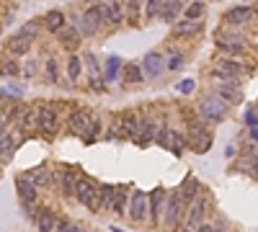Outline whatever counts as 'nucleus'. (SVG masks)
Listing matches in <instances>:
<instances>
[{"label": "nucleus", "instance_id": "1", "mask_svg": "<svg viewBox=\"0 0 258 232\" xmlns=\"http://www.w3.org/2000/svg\"><path fill=\"white\" fill-rule=\"evenodd\" d=\"M72 194L78 196V201H80V204H85L88 209H93V212L101 209L98 189H96V186L90 183L88 178H75V189H72Z\"/></svg>", "mask_w": 258, "mask_h": 232}, {"label": "nucleus", "instance_id": "2", "mask_svg": "<svg viewBox=\"0 0 258 232\" xmlns=\"http://www.w3.org/2000/svg\"><path fill=\"white\" fill-rule=\"evenodd\" d=\"M199 114H202V121H222L225 114H227V106L217 98V96H207L199 106Z\"/></svg>", "mask_w": 258, "mask_h": 232}, {"label": "nucleus", "instance_id": "3", "mask_svg": "<svg viewBox=\"0 0 258 232\" xmlns=\"http://www.w3.org/2000/svg\"><path fill=\"white\" fill-rule=\"evenodd\" d=\"M36 114H39V129L44 134H54L59 129V119H57L54 106H39Z\"/></svg>", "mask_w": 258, "mask_h": 232}, {"label": "nucleus", "instance_id": "4", "mask_svg": "<svg viewBox=\"0 0 258 232\" xmlns=\"http://www.w3.org/2000/svg\"><path fill=\"white\" fill-rule=\"evenodd\" d=\"M204 212H207V199H204V196H196L191 204H189V220H186V230H189V232H194L196 227L202 225Z\"/></svg>", "mask_w": 258, "mask_h": 232}, {"label": "nucleus", "instance_id": "5", "mask_svg": "<svg viewBox=\"0 0 258 232\" xmlns=\"http://www.w3.org/2000/svg\"><path fill=\"white\" fill-rule=\"evenodd\" d=\"M215 96L225 103V106H230V103H240L243 101V93L238 88L235 80H222V85H217V93Z\"/></svg>", "mask_w": 258, "mask_h": 232}, {"label": "nucleus", "instance_id": "6", "mask_svg": "<svg viewBox=\"0 0 258 232\" xmlns=\"http://www.w3.org/2000/svg\"><path fill=\"white\" fill-rule=\"evenodd\" d=\"M163 65H165V59H163V54H160V52H147V54H145V59H142V65H140L142 77H145V75H147V77L160 75V72H163Z\"/></svg>", "mask_w": 258, "mask_h": 232}, {"label": "nucleus", "instance_id": "7", "mask_svg": "<svg viewBox=\"0 0 258 232\" xmlns=\"http://www.w3.org/2000/svg\"><path fill=\"white\" fill-rule=\"evenodd\" d=\"M253 18V8L251 5H235L225 13V23L227 26H243Z\"/></svg>", "mask_w": 258, "mask_h": 232}, {"label": "nucleus", "instance_id": "8", "mask_svg": "<svg viewBox=\"0 0 258 232\" xmlns=\"http://www.w3.org/2000/svg\"><path fill=\"white\" fill-rule=\"evenodd\" d=\"M129 217H132L134 222H142L145 217H147V194H145V191H134V194H132Z\"/></svg>", "mask_w": 258, "mask_h": 232}, {"label": "nucleus", "instance_id": "9", "mask_svg": "<svg viewBox=\"0 0 258 232\" xmlns=\"http://www.w3.org/2000/svg\"><path fill=\"white\" fill-rule=\"evenodd\" d=\"M215 72L220 77H225V80H235V77L243 75V65L235 59H220L217 65H215Z\"/></svg>", "mask_w": 258, "mask_h": 232}, {"label": "nucleus", "instance_id": "10", "mask_svg": "<svg viewBox=\"0 0 258 232\" xmlns=\"http://www.w3.org/2000/svg\"><path fill=\"white\" fill-rule=\"evenodd\" d=\"M80 26H78V34L83 31L85 36H90V34H96L98 31V26H101V21H98V15H96V10L93 8H88V10H83V15H80Z\"/></svg>", "mask_w": 258, "mask_h": 232}, {"label": "nucleus", "instance_id": "11", "mask_svg": "<svg viewBox=\"0 0 258 232\" xmlns=\"http://www.w3.org/2000/svg\"><path fill=\"white\" fill-rule=\"evenodd\" d=\"M181 212H184V201H181L178 194H171V201H168V212H165V222H168L171 227L178 225V217Z\"/></svg>", "mask_w": 258, "mask_h": 232}, {"label": "nucleus", "instance_id": "12", "mask_svg": "<svg viewBox=\"0 0 258 232\" xmlns=\"http://www.w3.org/2000/svg\"><path fill=\"white\" fill-rule=\"evenodd\" d=\"M70 129H72L75 134L85 137V134H88V129H90V116H88V114H83V111H75V114L70 116Z\"/></svg>", "mask_w": 258, "mask_h": 232}, {"label": "nucleus", "instance_id": "13", "mask_svg": "<svg viewBox=\"0 0 258 232\" xmlns=\"http://www.w3.org/2000/svg\"><path fill=\"white\" fill-rule=\"evenodd\" d=\"M83 59L88 62V72H90V85H93L96 90H101V88H103V80H101V67H98L96 57L90 54V52H85V54H83Z\"/></svg>", "mask_w": 258, "mask_h": 232}, {"label": "nucleus", "instance_id": "14", "mask_svg": "<svg viewBox=\"0 0 258 232\" xmlns=\"http://www.w3.org/2000/svg\"><path fill=\"white\" fill-rule=\"evenodd\" d=\"M57 36H59V44H65L67 49H75V46L80 44V34H78V28H75V26H65V28H59V31H57Z\"/></svg>", "mask_w": 258, "mask_h": 232}, {"label": "nucleus", "instance_id": "15", "mask_svg": "<svg viewBox=\"0 0 258 232\" xmlns=\"http://www.w3.org/2000/svg\"><path fill=\"white\" fill-rule=\"evenodd\" d=\"M23 181H28V183L34 186V189H47V186H49V176H47V168H34V170H28Z\"/></svg>", "mask_w": 258, "mask_h": 232}, {"label": "nucleus", "instance_id": "16", "mask_svg": "<svg viewBox=\"0 0 258 232\" xmlns=\"http://www.w3.org/2000/svg\"><path fill=\"white\" fill-rule=\"evenodd\" d=\"M16 127L23 132H34V129H39V114H36V108H28V111H23L21 114V121L16 124Z\"/></svg>", "mask_w": 258, "mask_h": 232}, {"label": "nucleus", "instance_id": "17", "mask_svg": "<svg viewBox=\"0 0 258 232\" xmlns=\"http://www.w3.org/2000/svg\"><path fill=\"white\" fill-rule=\"evenodd\" d=\"M163 201H165V191H163V189H155V191H153V196H147V209L153 212V220H160Z\"/></svg>", "mask_w": 258, "mask_h": 232}, {"label": "nucleus", "instance_id": "18", "mask_svg": "<svg viewBox=\"0 0 258 232\" xmlns=\"http://www.w3.org/2000/svg\"><path fill=\"white\" fill-rule=\"evenodd\" d=\"M181 8H184V3H181V0H173V3H163L160 5V18L165 21V23H171L173 18H176V15L181 13Z\"/></svg>", "mask_w": 258, "mask_h": 232}, {"label": "nucleus", "instance_id": "19", "mask_svg": "<svg viewBox=\"0 0 258 232\" xmlns=\"http://www.w3.org/2000/svg\"><path fill=\"white\" fill-rule=\"evenodd\" d=\"M44 26H47L49 31L65 28V13H62V10H49L47 15H44Z\"/></svg>", "mask_w": 258, "mask_h": 232}, {"label": "nucleus", "instance_id": "20", "mask_svg": "<svg viewBox=\"0 0 258 232\" xmlns=\"http://www.w3.org/2000/svg\"><path fill=\"white\" fill-rule=\"evenodd\" d=\"M18 196H21V201H23L26 207H31L34 201H36V189H34L28 181L21 178V181H18Z\"/></svg>", "mask_w": 258, "mask_h": 232}, {"label": "nucleus", "instance_id": "21", "mask_svg": "<svg viewBox=\"0 0 258 232\" xmlns=\"http://www.w3.org/2000/svg\"><path fill=\"white\" fill-rule=\"evenodd\" d=\"M155 132H158V127H155L153 121H140V129H137V142L145 147V145L150 142V139L155 137Z\"/></svg>", "mask_w": 258, "mask_h": 232}, {"label": "nucleus", "instance_id": "22", "mask_svg": "<svg viewBox=\"0 0 258 232\" xmlns=\"http://www.w3.org/2000/svg\"><path fill=\"white\" fill-rule=\"evenodd\" d=\"M119 67H121V59H119V57H109V59H106V72H103V77H101V80H103V83H111V80H116Z\"/></svg>", "mask_w": 258, "mask_h": 232}, {"label": "nucleus", "instance_id": "23", "mask_svg": "<svg viewBox=\"0 0 258 232\" xmlns=\"http://www.w3.org/2000/svg\"><path fill=\"white\" fill-rule=\"evenodd\" d=\"M196 191H199V183H196L194 178H189V181L184 183V189L178 191V196H181V201H186V204H191V201L196 199Z\"/></svg>", "mask_w": 258, "mask_h": 232}, {"label": "nucleus", "instance_id": "24", "mask_svg": "<svg viewBox=\"0 0 258 232\" xmlns=\"http://www.w3.org/2000/svg\"><path fill=\"white\" fill-rule=\"evenodd\" d=\"M8 49H10L13 54H26L28 49H31V41H28V39H23L21 34H16V36L10 39V44H8Z\"/></svg>", "mask_w": 258, "mask_h": 232}, {"label": "nucleus", "instance_id": "25", "mask_svg": "<svg viewBox=\"0 0 258 232\" xmlns=\"http://www.w3.org/2000/svg\"><path fill=\"white\" fill-rule=\"evenodd\" d=\"M106 10H109V23H121V21H124L127 8L121 3H106Z\"/></svg>", "mask_w": 258, "mask_h": 232}, {"label": "nucleus", "instance_id": "26", "mask_svg": "<svg viewBox=\"0 0 258 232\" xmlns=\"http://www.w3.org/2000/svg\"><path fill=\"white\" fill-rule=\"evenodd\" d=\"M80 65H83L80 57H70L67 59V77H70V83H78L80 80Z\"/></svg>", "mask_w": 258, "mask_h": 232}, {"label": "nucleus", "instance_id": "27", "mask_svg": "<svg viewBox=\"0 0 258 232\" xmlns=\"http://www.w3.org/2000/svg\"><path fill=\"white\" fill-rule=\"evenodd\" d=\"M36 222H39V232H52L57 220H54V214H52L49 209H44V212L39 214V220H36Z\"/></svg>", "mask_w": 258, "mask_h": 232}, {"label": "nucleus", "instance_id": "28", "mask_svg": "<svg viewBox=\"0 0 258 232\" xmlns=\"http://www.w3.org/2000/svg\"><path fill=\"white\" fill-rule=\"evenodd\" d=\"M114 191H116V186H101V189H98L101 209H111V201H114Z\"/></svg>", "mask_w": 258, "mask_h": 232}, {"label": "nucleus", "instance_id": "29", "mask_svg": "<svg viewBox=\"0 0 258 232\" xmlns=\"http://www.w3.org/2000/svg\"><path fill=\"white\" fill-rule=\"evenodd\" d=\"M121 127H124V134L127 137H137V129H140V121L134 114H124V121H121Z\"/></svg>", "mask_w": 258, "mask_h": 232}, {"label": "nucleus", "instance_id": "30", "mask_svg": "<svg viewBox=\"0 0 258 232\" xmlns=\"http://www.w3.org/2000/svg\"><path fill=\"white\" fill-rule=\"evenodd\" d=\"M196 31H202V21H181L176 26V34L184 36V34H196Z\"/></svg>", "mask_w": 258, "mask_h": 232}, {"label": "nucleus", "instance_id": "31", "mask_svg": "<svg viewBox=\"0 0 258 232\" xmlns=\"http://www.w3.org/2000/svg\"><path fill=\"white\" fill-rule=\"evenodd\" d=\"M124 207H127V189H124V191L116 189V191H114V201H111V209H114L116 214H124Z\"/></svg>", "mask_w": 258, "mask_h": 232}, {"label": "nucleus", "instance_id": "32", "mask_svg": "<svg viewBox=\"0 0 258 232\" xmlns=\"http://www.w3.org/2000/svg\"><path fill=\"white\" fill-rule=\"evenodd\" d=\"M140 80H142L140 65H127L124 67V83H140Z\"/></svg>", "mask_w": 258, "mask_h": 232}, {"label": "nucleus", "instance_id": "33", "mask_svg": "<svg viewBox=\"0 0 258 232\" xmlns=\"http://www.w3.org/2000/svg\"><path fill=\"white\" fill-rule=\"evenodd\" d=\"M168 147H171L176 155H181V152H184V147H186V139H184V134L171 132V142H168Z\"/></svg>", "mask_w": 258, "mask_h": 232}, {"label": "nucleus", "instance_id": "34", "mask_svg": "<svg viewBox=\"0 0 258 232\" xmlns=\"http://www.w3.org/2000/svg\"><path fill=\"white\" fill-rule=\"evenodd\" d=\"M209 142H212V137L204 134V132H199V134L194 137V150H196V152H207V150H209Z\"/></svg>", "mask_w": 258, "mask_h": 232}, {"label": "nucleus", "instance_id": "35", "mask_svg": "<svg viewBox=\"0 0 258 232\" xmlns=\"http://www.w3.org/2000/svg\"><path fill=\"white\" fill-rule=\"evenodd\" d=\"M59 189H62V194H72V189H75V176L65 170V173L59 176Z\"/></svg>", "mask_w": 258, "mask_h": 232}, {"label": "nucleus", "instance_id": "36", "mask_svg": "<svg viewBox=\"0 0 258 232\" xmlns=\"http://www.w3.org/2000/svg\"><path fill=\"white\" fill-rule=\"evenodd\" d=\"M202 13H204V3H194V5H189V8H186V13H184L186 18H184V21H196Z\"/></svg>", "mask_w": 258, "mask_h": 232}, {"label": "nucleus", "instance_id": "37", "mask_svg": "<svg viewBox=\"0 0 258 232\" xmlns=\"http://www.w3.org/2000/svg\"><path fill=\"white\" fill-rule=\"evenodd\" d=\"M155 142H158L160 147H168V142H171V129H168V127H158V132H155Z\"/></svg>", "mask_w": 258, "mask_h": 232}, {"label": "nucleus", "instance_id": "38", "mask_svg": "<svg viewBox=\"0 0 258 232\" xmlns=\"http://www.w3.org/2000/svg\"><path fill=\"white\" fill-rule=\"evenodd\" d=\"M246 124H248V129H251V132H256V127H258V119H256V106H253V103H248V111H246Z\"/></svg>", "mask_w": 258, "mask_h": 232}, {"label": "nucleus", "instance_id": "39", "mask_svg": "<svg viewBox=\"0 0 258 232\" xmlns=\"http://www.w3.org/2000/svg\"><path fill=\"white\" fill-rule=\"evenodd\" d=\"M225 52H233V54H243L246 52V46H243L240 41H225V44H220Z\"/></svg>", "mask_w": 258, "mask_h": 232}, {"label": "nucleus", "instance_id": "40", "mask_svg": "<svg viewBox=\"0 0 258 232\" xmlns=\"http://www.w3.org/2000/svg\"><path fill=\"white\" fill-rule=\"evenodd\" d=\"M18 72H21V67L16 62H3V65H0V75H18Z\"/></svg>", "mask_w": 258, "mask_h": 232}, {"label": "nucleus", "instance_id": "41", "mask_svg": "<svg viewBox=\"0 0 258 232\" xmlns=\"http://www.w3.org/2000/svg\"><path fill=\"white\" fill-rule=\"evenodd\" d=\"M160 0H150V3H147V18H155V15L160 13Z\"/></svg>", "mask_w": 258, "mask_h": 232}, {"label": "nucleus", "instance_id": "42", "mask_svg": "<svg viewBox=\"0 0 258 232\" xmlns=\"http://www.w3.org/2000/svg\"><path fill=\"white\" fill-rule=\"evenodd\" d=\"M47 77H49L52 83H57V77H59V72H57V62H54V59L47 62Z\"/></svg>", "mask_w": 258, "mask_h": 232}, {"label": "nucleus", "instance_id": "43", "mask_svg": "<svg viewBox=\"0 0 258 232\" xmlns=\"http://www.w3.org/2000/svg\"><path fill=\"white\" fill-rule=\"evenodd\" d=\"M165 65H168V70H181V65H184V57H181V54H171V59L165 62Z\"/></svg>", "mask_w": 258, "mask_h": 232}, {"label": "nucleus", "instance_id": "44", "mask_svg": "<svg viewBox=\"0 0 258 232\" xmlns=\"http://www.w3.org/2000/svg\"><path fill=\"white\" fill-rule=\"evenodd\" d=\"M194 85H196V83L191 80V77H186V80H181V83H178V93H186V96H189V93L194 90Z\"/></svg>", "mask_w": 258, "mask_h": 232}, {"label": "nucleus", "instance_id": "45", "mask_svg": "<svg viewBox=\"0 0 258 232\" xmlns=\"http://www.w3.org/2000/svg\"><path fill=\"white\" fill-rule=\"evenodd\" d=\"M34 72H36V62H26V70H23V75H26V77H31Z\"/></svg>", "mask_w": 258, "mask_h": 232}, {"label": "nucleus", "instance_id": "46", "mask_svg": "<svg viewBox=\"0 0 258 232\" xmlns=\"http://www.w3.org/2000/svg\"><path fill=\"white\" fill-rule=\"evenodd\" d=\"M194 232H212V225H199Z\"/></svg>", "mask_w": 258, "mask_h": 232}, {"label": "nucleus", "instance_id": "47", "mask_svg": "<svg viewBox=\"0 0 258 232\" xmlns=\"http://www.w3.org/2000/svg\"><path fill=\"white\" fill-rule=\"evenodd\" d=\"M212 232H225V222H217L215 227H212Z\"/></svg>", "mask_w": 258, "mask_h": 232}, {"label": "nucleus", "instance_id": "48", "mask_svg": "<svg viewBox=\"0 0 258 232\" xmlns=\"http://www.w3.org/2000/svg\"><path fill=\"white\" fill-rule=\"evenodd\" d=\"M111 230H114V232H124V230H121V227H111Z\"/></svg>", "mask_w": 258, "mask_h": 232}]
</instances>
